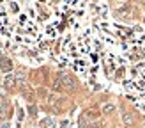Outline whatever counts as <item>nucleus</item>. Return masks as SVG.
<instances>
[{
    "label": "nucleus",
    "mask_w": 145,
    "mask_h": 128,
    "mask_svg": "<svg viewBox=\"0 0 145 128\" xmlns=\"http://www.w3.org/2000/svg\"><path fill=\"white\" fill-rule=\"evenodd\" d=\"M5 110H7V105H5V103H2V105H0V117H5V116H4Z\"/></svg>",
    "instance_id": "obj_5"
},
{
    "label": "nucleus",
    "mask_w": 145,
    "mask_h": 128,
    "mask_svg": "<svg viewBox=\"0 0 145 128\" xmlns=\"http://www.w3.org/2000/svg\"><path fill=\"white\" fill-rule=\"evenodd\" d=\"M4 94H5V92H4V89H2V87H0V100H2V98H4Z\"/></svg>",
    "instance_id": "obj_8"
},
{
    "label": "nucleus",
    "mask_w": 145,
    "mask_h": 128,
    "mask_svg": "<svg viewBox=\"0 0 145 128\" xmlns=\"http://www.w3.org/2000/svg\"><path fill=\"white\" fill-rule=\"evenodd\" d=\"M124 121H126L127 125H131V123H133V116H131V114H127V116L124 117Z\"/></svg>",
    "instance_id": "obj_7"
},
{
    "label": "nucleus",
    "mask_w": 145,
    "mask_h": 128,
    "mask_svg": "<svg viewBox=\"0 0 145 128\" xmlns=\"http://www.w3.org/2000/svg\"><path fill=\"white\" fill-rule=\"evenodd\" d=\"M87 117H89V119H96L97 116H96V110H89V112H87Z\"/></svg>",
    "instance_id": "obj_6"
},
{
    "label": "nucleus",
    "mask_w": 145,
    "mask_h": 128,
    "mask_svg": "<svg viewBox=\"0 0 145 128\" xmlns=\"http://www.w3.org/2000/svg\"><path fill=\"white\" fill-rule=\"evenodd\" d=\"M113 110H115V105H113V103H106V105L103 107V112H105V114H112Z\"/></svg>",
    "instance_id": "obj_4"
},
{
    "label": "nucleus",
    "mask_w": 145,
    "mask_h": 128,
    "mask_svg": "<svg viewBox=\"0 0 145 128\" xmlns=\"http://www.w3.org/2000/svg\"><path fill=\"white\" fill-rule=\"evenodd\" d=\"M0 68H2L4 71H7V73H9L11 68H12V64H11V61H9V59H0Z\"/></svg>",
    "instance_id": "obj_3"
},
{
    "label": "nucleus",
    "mask_w": 145,
    "mask_h": 128,
    "mask_svg": "<svg viewBox=\"0 0 145 128\" xmlns=\"http://www.w3.org/2000/svg\"><path fill=\"white\" fill-rule=\"evenodd\" d=\"M14 84H16V77H14V75H7L5 80H4V85L11 89V87H14Z\"/></svg>",
    "instance_id": "obj_2"
},
{
    "label": "nucleus",
    "mask_w": 145,
    "mask_h": 128,
    "mask_svg": "<svg viewBox=\"0 0 145 128\" xmlns=\"http://www.w3.org/2000/svg\"><path fill=\"white\" fill-rule=\"evenodd\" d=\"M60 78H62V85H64V87H67V89H76V78L72 77V75L66 73V75H62Z\"/></svg>",
    "instance_id": "obj_1"
}]
</instances>
